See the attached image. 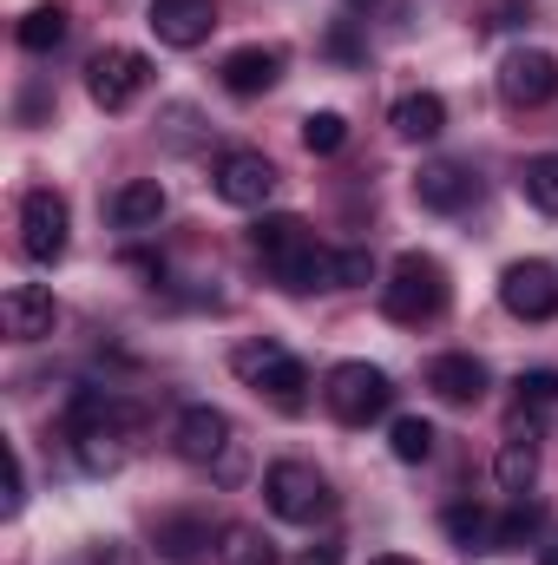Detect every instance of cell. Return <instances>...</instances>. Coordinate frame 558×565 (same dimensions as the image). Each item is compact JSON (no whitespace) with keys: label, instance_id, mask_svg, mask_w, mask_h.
I'll list each match as a JSON object with an SVG mask.
<instances>
[{"label":"cell","instance_id":"1","mask_svg":"<svg viewBox=\"0 0 558 565\" xmlns=\"http://www.w3.org/2000/svg\"><path fill=\"white\" fill-rule=\"evenodd\" d=\"M250 250L264 257V270H270L289 296L335 289V250H322L302 217H264V224L250 231Z\"/></svg>","mask_w":558,"mask_h":565},{"label":"cell","instance_id":"8","mask_svg":"<svg viewBox=\"0 0 558 565\" xmlns=\"http://www.w3.org/2000/svg\"><path fill=\"white\" fill-rule=\"evenodd\" d=\"M211 191L224 204H237V211H264L270 191H277V164L264 151H224L217 171H211Z\"/></svg>","mask_w":558,"mask_h":565},{"label":"cell","instance_id":"25","mask_svg":"<svg viewBox=\"0 0 558 565\" xmlns=\"http://www.w3.org/2000/svg\"><path fill=\"white\" fill-rule=\"evenodd\" d=\"M519 191L546 211V217H558V151H539V158H526V171H519Z\"/></svg>","mask_w":558,"mask_h":565},{"label":"cell","instance_id":"13","mask_svg":"<svg viewBox=\"0 0 558 565\" xmlns=\"http://www.w3.org/2000/svg\"><path fill=\"white\" fill-rule=\"evenodd\" d=\"M0 322H7L13 342H46L53 322H60V302H53L46 282H13V289L0 296Z\"/></svg>","mask_w":558,"mask_h":565},{"label":"cell","instance_id":"10","mask_svg":"<svg viewBox=\"0 0 558 565\" xmlns=\"http://www.w3.org/2000/svg\"><path fill=\"white\" fill-rule=\"evenodd\" d=\"M500 302H506V316H519V322H552L558 316V270L552 264H539V257L506 264V277H500Z\"/></svg>","mask_w":558,"mask_h":565},{"label":"cell","instance_id":"5","mask_svg":"<svg viewBox=\"0 0 558 565\" xmlns=\"http://www.w3.org/2000/svg\"><path fill=\"white\" fill-rule=\"evenodd\" d=\"M264 500H270V513L289 520V526H315V520H329V507H335L329 480H322L309 460H277V467L264 473Z\"/></svg>","mask_w":558,"mask_h":565},{"label":"cell","instance_id":"22","mask_svg":"<svg viewBox=\"0 0 558 565\" xmlns=\"http://www.w3.org/2000/svg\"><path fill=\"white\" fill-rule=\"evenodd\" d=\"M217 565H277V546L257 526H224L217 533Z\"/></svg>","mask_w":558,"mask_h":565},{"label":"cell","instance_id":"28","mask_svg":"<svg viewBox=\"0 0 558 565\" xmlns=\"http://www.w3.org/2000/svg\"><path fill=\"white\" fill-rule=\"evenodd\" d=\"M533 533H539V507H533V500H519V507L493 526V546H526Z\"/></svg>","mask_w":558,"mask_h":565},{"label":"cell","instance_id":"2","mask_svg":"<svg viewBox=\"0 0 558 565\" xmlns=\"http://www.w3.org/2000/svg\"><path fill=\"white\" fill-rule=\"evenodd\" d=\"M447 270L427 257V250H401L395 257V270H388V282H382V309H388V322H408V329H420V322H433V316H447Z\"/></svg>","mask_w":558,"mask_h":565},{"label":"cell","instance_id":"14","mask_svg":"<svg viewBox=\"0 0 558 565\" xmlns=\"http://www.w3.org/2000/svg\"><path fill=\"white\" fill-rule=\"evenodd\" d=\"M171 440H178V454H184V460H197V467L230 460V415H224V408L191 402V408L178 415V427H171Z\"/></svg>","mask_w":558,"mask_h":565},{"label":"cell","instance_id":"30","mask_svg":"<svg viewBox=\"0 0 558 565\" xmlns=\"http://www.w3.org/2000/svg\"><path fill=\"white\" fill-rule=\"evenodd\" d=\"M329 53H335V60H355V33H348V26H335V33H329Z\"/></svg>","mask_w":558,"mask_h":565},{"label":"cell","instance_id":"24","mask_svg":"<svg viewBox=\"0 0 558 565\" xmlns=\"http://www.w3.org/2000/svg\"><path fill=\"white\" fill-rule=\"evenodd\" d=\"M433 440H440V434H433V422H420V415H401V422L388 427V454H395L401 467H420V460L433 454Z\"/></svg>","mask_w":558,"mask_h":565},{"label":"cell","instance_id":"19","mask_svg":"<svg viewBox=\"0 0 558 565\" xmlns=\"http://www.w3.org/2000/svg\"><path fill=\"white\" fill-rule=\"evenodd\" d=\"M204 553H211V520L204 513H164L158 520V559L197 565Z\"/></svg>","mask_w":558,"mask_h":565},{"label":"cell","instance_id":"4","mask_svg":"<svg viewBox=\"0 0 558 565\" xmlns=\"http://www.w3.org/2000/svg\"><path fill=\"white\" fill-rule=\"evenodd\" d=\"M230 369H237V382H250L257 395H270L282 415H296L302 408V388H309V369L282 349V342H244L237 355H230Z\"/></svg>","mask_w":558,"mask_h":565},{"label":"cell","instance_id":"11","mask_svg":"<svg viewBox=\"0 0 558 565\" xmlns=\"http://www.w3.org/2000/svg\"><path fill=\"white\" fill-rule=\"evenodd\" d=\"M151 33H158V46H178V53H191V46H204L211 40V26H217V0H151Z\"/></svg>","mask_w":558,"mask_h":565},{"label":"cell","instance_id":"9","mask_svg":"<svg viewBox=\"0 0 558 565\" xmlns=\"http://www.w3.org/2000/svg\"><path fill=\"white\" fill-rule=\"evenodd\" d=\"M500 99L506 106H546V99H558V60L546 53V46H513L506 60H500Z\"/></svg>","mask_w":558,"mask_h":565},{"label":"cell","instance_id":"27","mask_svg":"<svg viewBox=\"0 0 558 565\" xmlns=\"http://www.w3.org/2000/svg\"><path fill=\"white\" fill-rule=\"evenodd\" d=\"M513 388H519V415H526V408H533V415H552L558 408V375L552 369H526Z\"/></svg>","mask_w":558,"mask_h":565},{"label":"cell","instance_id":"32","mask_svg":"<svg viewBox=\"0 0 558 565\" xmlns=\"http://www.w3.org/2000/svg\"><path fill=\"white\" fill-rule=\"evenodd\" d=\"M368 565H420V559H408V553H382V559H368Z\"/></svg>","mask_w":558,"mask_h":565},{"label":"cell","instance_id":"20","mask_svg":"<svg viewBox=\"0 0 558 565\" xmlns=\"http://www.w3.org/2000/svg\"><path fill=\"white\" fill-rule=\"evenodd\" d=\"M395 132L408 145H433L447 132V99H440V93H408V99L395 106Z\"/></svg>","mask_w":558,"mask_h":565},{"label":"cell","instance_id":"17","mask_svg":"<svg viewBox=\"0 0 558 565\" xmlns=\"http://www.w3.org/2000/svg\"><path fill=\"white\" fill-rule=\"evenodd\" d=\"M493 480H500V493H513V500L533 493V480H539V440H533V427H513V434L500 440Z\"/></svg>","mask_w":558,"mask_h":565},{"label":"cell","instance_id":"34","mask_svg":"<svg viewBox=\"0 0 558 565\" xmlns=\"http://www.w3.org/2000/svg\"><path fill=\"white\" fill-rule=\"evenodd\" d=\"M348 7H375V0H348Z\"/></svg>","mask_w":558,"mask_h":565},{"label":"cell","instance_id":"16","mask_svg":"<svg viewBox=\"0 0 558 565\" xmlns=\"http://www.w3.org/2000/svg\"><path fill=\"white\" fill-rule=\"evenodd\" d=\"M217 79H224V93H237V99H264L282 79V53L277 46H237V53H224Z\"/></svg>","mask_w":558,"mask_h":565},{"label":"cell","instance_id":"12","mask_svg":"<svg viewBox=\"0 0 558 565\" xmlns=\"http://www.w3.org/2000/svg\"><path fill=\"white\" fill-rule=\"evenodd\" d=\"M415 198L427 211L453 217V211H466V204L480 198V178H473V164H460V158H433V164L415 171Z\"/></svg>","mask_w":558,"mask_h":565},{"label":"cell","instance_id":"23","mask_svg":"<svg viewBox=\"0 0 558 565\" xmlns=\"http://www.w3.org/2000/svg\"><path fill=\"white\" fill-rule=\"evenodd\" d=\"M440 526H447V540H453V546H466V553H486V546H493V520H486L480 507H466V500H460V507H447V513H440Z\"/></svg>","mask_w":558,"mask_h":565},{"label":"cell","instance_id":"7","mask_svg":"<svg viewBox=\"0 0 558 565\" xmlns=\"http://www.w3.org/2000/svg\"><path fill=\"white\" fill-rule=\"evenodd\" d=\"M144 86H151V60L132 53V46H99L86 60V93H93L99 113H126Z\"/></svg>","mask_w":558,"mask_h":565},{"label":"cell","instance_id":"15","mask_svg":"<svg viewBox=\"0 0 558 565\" xmlns=\"http://www.w3.org/2000/svg\"><path fill=\"white\" fill-rule=\"evenodd\" d=\"M427 388L447 402V408H473V402H486V362L480 355H433L427 362Z\"/></svg>","mask_w":558,"mask_h":565},{"label":"cell","instance_id":"26","mask_svg":"<svg viewBox=\"0 0 558 565\" xmlns=\"http://www.w3.org/2000/svg\"><path fill=\"white\" fill-rule=\"evenodd\" d=\"M302 145H309L315 158L342 151V145H348V119H342V113H309V119H302Z\"/></svg>","mask_w":558,"mask_h":565},{"label":"cell","instance_id":"33","mask_svg":"<svg viewBox=\"0 0 558 565\" xmlns=\"http://www.w3.org/2000/svg\"><path fill=\"white\" fill-rule=\"evenodd\" d=\"M539 565H558V546H546V553H539Z\"/></svg>","mask_w":558,"mask_h":565},{"label":"cell","instance_id":"31","mask_svg":"<svg viewBox=\"0 0 558 565\" xmlns=\"http://www.w3.org/2000/svg\"><path fill=\"white\" fill-rule=\"evenodd\" d=\"M99 565H132V559H126V546H106V553H99Z\"/></svg>","mask_w":558,"mask_h":565},{"label":"cell","instance_id":"6","mask_svg":"<svg viewBox=\"0 0 558 565\" xmlns=\"http://www.w3.org/2000/svg\"><path fill=\"white\" fill-rule=\"evenodd\" d=\"M66 237H73V211L53 184H33L20 198V250L26 264H60L66 257Z\"/></svg>","mask_w":558,"mask_h":565},{"label":"cell","instance_id":"3","mask_svg":"<svg viewBox=\"0 0 558 565\" xmlns=\"http://www.w3.org/2000/svg\"><path fill=\"white\" fill-rule=\"evenodd\" d=\"M322 402H329V415L342 427H368V422L388 415L395 382H388L375 362H335V369L322 375Z\"/></svg>","mask_w":558,"mask_h":565},{"label":"cell","instance_id":"29","mask_svg":"<svg viewBox=\"0 0 558 565\" xmlns=\"http://www.w3.org/2000/svg\"><path fill=\"white\" fill-rule=\"evenodd\" d=\"M375 277V264H368V250H335V289H355V282Z\"/></svg>","mask_w":558,"mask_h":565},{"label":"cell","instance_id":"21","mask_svg":"<svg viewBox=\"0 0 558 565\" xmlns=\"http://www.w3.org/2000/svg\"><path fill=\"white\" fill-rule=\"evenodd\" d=\"M66 26H73V20H66V7H60V0H46V7H33V13L13 26V40H20L26 53H53V46L66 40Z\"/></svg>","mask_w":558,"mask_h":565},{"label":"cell","instance_id":"18","mask_svg":"<svg viewBox=\"0 0 558 565\" xmlns=\"http://www.w3.org/2000/svg\"><path fill=\"white\" fill-rule=\"evenodd\" d=\"M106 217H112V231H151V224L164 217V184H158V178H126V184L112 191Z\"/></svg>","mask_w":558,"mask_h":565}]
</instances>
